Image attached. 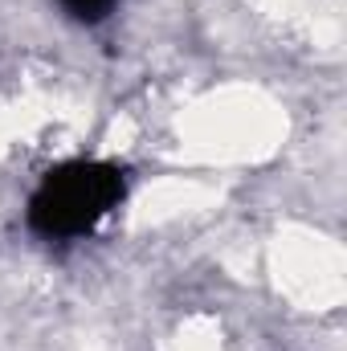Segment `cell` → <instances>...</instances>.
I'll list each match as a JSON object with an SVG mask.
<instances>
[{
	"label": "cell",
	"instance_id": "obj_1",
	"mask_svg": "<svg viewBox=\"0 0 347 351\" xmlns=\"http://www.w3.org/2000/svg\"><path fill=\"white\" fill-rule=\"evenodd\" d=\"M127 176L106 160H66L29 196V225L49 241H74L94 233L123 200Z\"/></svg>",
	"mask_w": 347,
	"mask_h": 351
},
{
	"label": "cell",
	"instance_id": "obj_2",
	"mask_svg": "<svg viewBox=\"0 0 347 351\" xmlns=\"http://www.w3.org/2000/svg\"><path fill=\"white\" fill-rule=\"evenodd\" d=\"M74 21H82V25H98V21H106L110 16V8L119 4V0H58Z\"/></svg>",
	"mask_w": 347,
	"mask_h": 351
}]
</instances>
